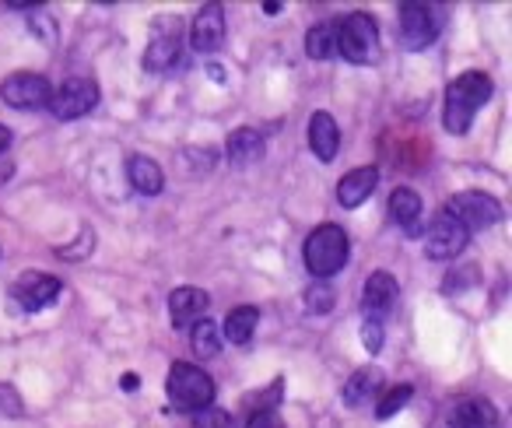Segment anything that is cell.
Wrapping results in <instances>:
<instances>
[{"mask_svg":"<svg viewBox=\"0 0 512 428\" xmlns=\"http://www.w3.org/2000/svg\"><path fill=\"white\" fill-rule=\"evenodd\" d=\"M491 99V78L481 71H467L446 88V106H442V127L449 134H467L474 113Z\"/></svg>","mask_w":512,"mask_h":428,"instance_id":"obj_1","label":"cell"},{"mask_svg":"<svg viewBox=\"0 0 512 428\" xmlns=\"http://www.w3.org/2000/svg\"><path fill=\"white\" fill-rule=\"evenodd\" d=\"M334 46L337 57H344L348 64H376L379 60V29L365 11H351V15L334 22Z\"/></svg>","mask_w":512,"mask_h":428,"instance_id":"obj_2","label":"cell"},{"mask_svg":"<svg viewBox=\"0 0 512 428\" xmlns=\"http://www.w3.org/2000/svg\"><path fill=\"white\" fill-rule=\"evenodd\" d=\"M348 232L341 225H320L316 232H309L306 246H302V257H306V267L313 278H334L337 271H344L348 264Z\"/></svg>","mask_w":512,"mask_h":428,"instance_id":"obj_3","label":"cell"},{"mask_svg":"<svg viewBox=\"0 0 512 428\" xmlns=\"http://www.w3.org/2000/svg\"><path fill=\"white\" fill-rule=\"evenodd\" d=\"M165 393H169V404L176 411L197 414L214 404V379L197 365L176 362L169 369V379H165Z\"/></svg>","mask_w":512,"mask_h":428,"instance_id":"obj_4","label":"cell"},{"mask_svg":"<svg viewBox=\"0 0 512 428\" xmlns=\"http://www.w3.org/2000/svg\"><path fill=\"white\" fill-rule=\"evenodd\" d=\"M397 22H400V43H404V50H425V46H432L435 36L442 32L446 15H442L439 4H421V0H411V4L400 8Z\"/></svg>","mask_w":512,"mask_h":428,"instance_id":"obj_5","label":"cell"},{"mask_svg":"<svg viewBox=\"0 0 512 428\" xmlns=\"http://www.w3.org/2000/svg\"><path fill=\"white\" fill-rule=\"evenodd\" d=\"M446 218L460 222L467 232H477V229H491V225L502 222V207H498V200L488 197V193L467 190V193H456V197H449Z\"/></svg>","mask_w":512,"mask_h":428,"instance_id":"obj_6","label":"cell"},{"mask_svg":"<svg viewBox=\"0 0 512 428\" xmlns=\"http://www.w3.org/2000/svg\"><path fill=\"white\" fill-rule=\"evenodd\" d=\"M99 106V85L92 78H71L50 95L46 109H50L57 120H81L85 113Z\"/></svg>","mask_w":512,"mask_h":428,"instance_id":"obj_7","label":"cell"},{"mask_svg":"<svg viewBox=\"0 0 512 428\" xmlns=\"http://www.w3.org/2000/svg\"><path fill=\"white\" fill-rule=\"evenodd\" d=\"M60 288L64 285H60V278H53V274L29 271L15 281V288H11V302H15L22 313H39V309L53 306V302L60 299Z\"/></svg>","mask_w":512,"mask_h":428,"instance_id":"obj_8","label":"cell"},{"mask_svg":"<svg viewBox=\"0 0 512 428\" xmlns=\"http://www.w3.org/2000/svg\"><path fill=\"white\" fill-rule=\"evenodd\" d=\"M53 95V85L43 78V74H29V71H18L11 74L4 85H0V99L8 102L11 109H46Z\"/></svg>","mask_w":512,"mask_h":428,"instance_id":"obj_9","label":"cell"},{"mask_svg":"<svg viewBox=\"0 0 512 428\" xmlns=\"http://www.w3.org/2000/svg\"><path fill=\"white\" fill-rule=\"evenodd\" d=\"M225 8L221 4H204V8L197 11V18H193L190 25V46L193 53H214L225 46Z\"/></svg>","mask_w":512,"mask_h":428,"instance_id":"obj_10","label":"cell"},{"mask_svg":"<svg viewBox=\"0 0 512 428\" xmlns=\"http://www.w3.org/2000/svg\"><path fill=\"white\" fill-rule=\"evenodd\" d=\"M467 243H470V232L463 229L460 222H453V218H446V214H442L439 222L428 229L425 253L432 260H456L463 250H467Z\"/></svg>","mask_w":512,"mask_h":428,"instance_id":"obj_11","label":"cell"},{"mask_svg":"<svg viewBox=\"0 0 512 428\" xmlns=\"http://www.w3.org/2000/svg\"><path fill=\"white\" fill-rule=\"evenodd\" d=\"M397 306V281H393L390 271H376L365 278V288H362V313L365 320H379Z\"/></svg>","mask_w":512,"mask_h":428,"instance_id":"obj_12","label":"cell"},{"mask_svg":"<svg viewBox=\"0 0 512 428\" xmlns=\"http://www.w3.org/2000/svg\"><path fill=\"white\" fill-rule=\"evenodd\" d=\"M207 306H211V295L204 288H176L169 295L172 327H193V323L207 316Z\"/></svg>","mask_w":512,"mask_h":428,"instance_id":"obj_13","label":"cell"},{"mask_svg":"<svg viewBox=\"0 0 512 428\" xmlns=\"http://www.w3.org/2000/svg\"><path fill=\"white\" fill-rule=\"evenodd\" d=\"M309 148L320 162H334L337 148H341V127L330 113H313L309 120Z\"/></svg>","mask_w":512,"mask_h":428,"instance_id":"obj_14","label":"cell"},{"mask_svg":"<svg viewBox=\"0 0 512 428\" xmlns=\"http://www.w3.org/2000/svg\"><path fill=\"white\" fill-rule=\"evenodd\" d=\"M449 425L453 428H498V411L491 400L467 397L449 411Z\"/></svg>","mask_w":512,"mask_h":428,"instance_id":"obj_15","label":"cell"},{"mask_svg":"<svg viewBox=\"0 0 512 428\" xmlns=\"http://www.w3.org/2000/svg\"><path fill=\"white\" fill-rule=\"evenodd\" d=\"M376 183H379V169H376V165H362V169L348 172V176L337 183V200H341V207L365 204V200L372 197V190H376Z\"/></svg>","mask_w":512,"mask_h":428,"instance_id":"obj_16","label":"cell"},{"mask_svg":"<svg viewBox=\"0 0 512 428\" xmlns=\"http://www.w3.org/2000/svg\"><path fill=\"white\" fill-rule=\"evenodd\" d=\"M127 176H130V183H134V190L141 193V197H158L162 193V186H165V172H162V165L155 162V158H148V155H134L127 162Z\"/></svg>","mask_w":512,"mask_h":428,"instance_id":"obj_17","label":"cell"},{"mask_svg":"<svg viewBox=\"0 0 512 428\" xmlns=\"http://www.w3.org/2000/svg\"><path fill=\"white\" fill-rule=\"evenodd\" d=\"M260 158H264V137L256 134L253 127L232 130V137H228V162L235 169H246V165L260 162Z\"/></svg>","mask_w":512,"mask_h":428,"instance_id":"obj_18","label":"cell"},{"mask_svg":"<svg viewBox=\"0 0 512 428\" xmlns=\"http://www.w3.org/2000/svg\"><path fill=\"white\" fill-rule=\"evenodd\" d=\"M421 207H425V204H421V197L411 190V186H397V190L390 193V218L407 232V236H414V232H418Z\"/></svg>","mask_w":512,"mask_h":428,"instance_id":"obj_19","label":"cell"},{"mask_svg":"<svg viewBox=\"0 0 512 428\" xmlns=\"http://www.w3.org/2000/svg\"><path fill=\"white\" fill-rule=\"evenodd\" d=\"M379 383H383V376H379L376 369H358L355 376H351L348 383H344L341 400H344L348 407H362L369 397H376Z\"/></svg>","mask_w":512,"mask_h":428,"instance_id":"obj_20","label":"cell"},{"mask_svg":"<svg viewBox=\"0 0 512 428\" xmlns=\"http://www.w3.org/2000/svg\"><path fill=\"white\" fill-rule=\"evenodd\" d=\"M179 60V39L176 36H158L155 43L144 50V71L151 74H162L169 67H176Z\"/></svg>","mask_w":512,"mask_h":428,"instance_id":"obj_21","label":"cell"},{"mask_svg":"<svg viewBox=\"0 0 512 428\" xmlns=\"http://www.w3.org/2000/svg\"><path fill=\"white\" fill-rule=\"evenodd\" d=\"M256 323H260V309H253V306L232 309V313H228V320H225V341L246 344L249 337H253Z\"/></svg>","mask_w":512,"mask_h":428,"instance_id":"obj_22","label":"cell"},{"mask_svg":"<svg viewBox=\"0 0 512 428\" xmlns=\"http://www.w3.org/2000/svg\"><path fill=\"white\" fill-rule=\"evenodd\" d=\"M190 344H193V355L197 358H214L221 351V337H218V327H214L211 320H197L193 323V330H190Z\"/></svg>","mask_w":512,"mask_h":428,"instance_id":"obj_23","label":"cell"},{"mask_svg":"<svg viewBox=\"0 0 512 428\" xmlns=\"http://www.w3.org/2000/svg\"><path fill=\"white\" fill-rule=\"evenodd\" d=\"M306 53L313 60H334L337 46H334V22H320L309 29L306 36Z\"/></svg>","mask_w":512,"mask_h":428,"instance_id":"obj_24","label":"cell"},{"mask_svg":"<svg viewBox=\"0 0 512 428\" xmlns=\"http://www.w3.org/2000/svg\"><path fill=\"white\" fill-rule=\"evenodd\" d=\"M414 397V386L411 383H404V386H393V390H386L383 393V400L376 404V418L379 421H386V418H393L397 411H404L407 407V400Z\"/></svg>","mask_w":512,"mask_h":428,"instance_id":"obj_25","label":"cell"},{"mask_svg":"<svg viewBox=\"0 0 512 428\" xmlns=\"http://www.w3.org/2000/svg\"><path fill=\"white\" fill-rule=\"evenodd\" d=\"M334 288L327 285V281H316V285H309V292H306V309L309 313H316V316H327L330 309H334Z\"/></svg>","mask_w":512,"mask_h":428,"instance_id":"obj_26","label":"cell"},{"mask_svg":"<svg viewBox=\"0 0 512 428\" xmlns=\"http://www.w3.org/2000/svg\"><path fill=\"white\" fill-rule=\"evenodd\" d=\"M193 428H232V414L211 404V407H204V411L193 414Z\"/></svg>","mask_w":512,"mask_h":428,"instance_id":"obj_27","label":"cell"},{"mask_svg":"<svg viewBox=\"0 0 512 428\" xmlns=\"http://www.w3.org/2000/svg\"><path fill=\"white\" fill-rule=\"evenodd\" d=\"M22 411L25 407H22V397H18L15 386L0 383V414H4V418H18Z\"/></svg>","mask_w":512,"mask_h":428,"instance_id":"obj_28","label":"cell"},{"mask_svg":"<svg viewBox=\"0 0 512 428\" xmlns=\"http://www.w3.org/2000/svg\"><path fill=\"white\" fill-rule=\"evenodd\" d=\"M362 344H365V351H383V323L379 320H362Z\"/></svg>","mask_w":512,"mask_h":428,"instance_id":"obj_29","label":"cell"},{"mask_svg":"<svg viewBox=\"0 0 512 428\" xmlns=\"http://www.w3.org/2000/svg\"><path fill=\"white\" fill-rule=\"evenodd\" d=\"M246 428H285V421H281V414L274 407H260V411L249 414Z\"/></svg>","mask_w":512,"mask_h":428,"instance_id":"obj_30","label":"cell"},{"mask_svg":"<svg viewBox=\"0 0 512 428\" xmlns=\"http://www.w3.org/2000/svg\"><path fill=\"white\" fill-rule=\"evenodd\" d=\"M11 148V130L8 127H0V155Z\"/></svg>","mask_w":512,"mask_h":428,"instance_id":"obj_31","label":"cell"},{"mask_svg":"<svg viewBox=\"0 0 512 428\" xmlns=\"http://www.w3.org/2000/svg\"><path fill=\"white\" fill-rule=\"evenodd\" d=\"M264 11H267V15H278V11H281V4H278V0H267V4H264Z\"/></svg>","mask_w":512,"mask_h":428,"instance_id":"obj_32","label":"cell"}]
</instances>
